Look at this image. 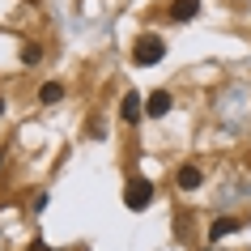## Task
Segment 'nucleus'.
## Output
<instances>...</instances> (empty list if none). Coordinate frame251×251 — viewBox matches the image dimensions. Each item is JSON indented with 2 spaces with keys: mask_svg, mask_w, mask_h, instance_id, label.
Listing matches in <instances>:
<instances>
[{
  "mask_svg": "<svg viewBox=\"0 0 251 251\" xmlns=\"http://www.w3.org/2000/svg\"><path fill=\"white\" fill-rule=\"evenodd\" d=\"M234 230H243V217H217V222L209 226V243H222V238L234 234Z\"/></svg>",
  "mask_w": 251,
  "mask_h": 251,
  "instance_id": "nucleus-4",
  "label": "nucleus"
},
{
  "mask_svg": "<svg viewBox=\"0 0 251 251\" xmlns=\"http://www.w3.org/2000/svg\"><path fill=\"white\" fill-rule=\"evenodd\" d=\"M0 162H4V153H0Z\"/></svg>",
  "mask_w": 251,
  "mask_h": 251,
  "instance_id": "nucleus-12",
  "label": "nucleus"
},
{
  "mask_svg": "<svg viewBox=\"0 0 251 251\" xmlns=\"http://www.w3.org/2000/svg\"><path fill=\"white\" fill-rule=\"evenodd\" d=\"M26 251H51V247H47V243H43V238H34V243H30Z\"/></svg>",
  "mask_w": 251,
  "mask_h": 251,
  "instance_id": "nucleus-10",
  "label": "nucleus"
},
{
  "mask_svg": "<svg viewBox=\"0 0 251 251\" xmlns=\"http://www.w3.org/2000/svg\"><path fill=\"white\" fill-rule=\"evenodd\" d=\"M119 115H124V124H136V119L145 115V102H141V94H124V102H119Z\"/></svg>",
  "mask_w": 251,
  "mask_h": 251,
  "instance_id": "nucleus-5",
  "label": "nucleus"
},
{
  "mask_svg": "<svg viewBox=\"0 0 251 251\" xmlns=\"http://www.w3.org/2000/svg\"><path fill=\"white\" fill-rule=\"evenodd\" d=\"M124 204H128L132 213H145L149 204H153V183H149V179H141V175H136V179H128V187H124Z\"/></svg>",
  "mask_w": 251,
  "mask_h": 251,
  "instance_id": "nucleus-2",
  "label": "nucleus"
},
{
  "mask_svg": "<svg viewBox=\"0 0 251 251\" xmlns=\"http://www.w3.org/2000/svg\"><path fill=\"white\" fill-rule=\"evenodd\" d=\"M200 13V0H175L171 4V22H192Z\"/></svg>",
  "mask_w": 251,
  "mask_h": 251,
  "instance_id": "nucleus-7",
  "label": "nucleus"
},
{
  "mask_svg": "<svg viewBox=\"0 0 251 251\" xmlns=\"http://www.w3.org/2000/svg\"><path fill=\"white\" fill-rule=\"evenodd\" d=\"M39 60H43V47H39V43H30L26 51H22V64H39Z\"/></svg>",
  "mask_w": 251,
  "mask_h": 251,
  "instance_id": "nucleus-9",
  "label": "nucleus"
},
{
  "mask_svg": "<svg viewBox=\"0 0 251 251\" xmlns=\"http://www.w3.org/2000/svg\"><path fill=\"white\" fill-rule=\"evenodd\" d=\"M60 98H64V85H60V81H43V90H39V102H60Z\"/></svg>",
  "mask_w": 251,
  "mask_h": 251,
  "instance_id": "nucleus-8",
  "label": "nucleus"
},
{
  "mask_svg": "<svg viewBox=\"0 0 251 251\" xmlns=\"http://www.w3.org/2000/svg\"><path fill=\"white\" fill-rule=\"evenodd\" d=\"M0 115H4V98H0Z\"/></svg>",
  "mask_w": 251,
  "mask_h": 251,
  "instance_id": "nucleus-11",
  "label": "nucleus"
},
{
  "mask_svg": "<svg viewBox=\"0 0 251 251\" xmlns=\"http://www.w3.org/2000/svg\"><path fill=\"white\" fill-rule=\"evenodd\" d=\"M175 183L183 187V192H196V187L204 183V175H200V166H179V175H175Z\"/></svg>",
  "mask_w": 251,
  "mask_h": 251,
  "instance_id": "nucleus-6",
  "label": "nucleus"
},
{
  "mask_svg": "<svg viewBox=\"0 0 251 251\" xmlns=\"http://www.w3.org/2000/svg\"><path fill=\"white\" fill-rule=\"evenodd\" d=\"M162 55H166V43L158 39V34H141L132 47V64L136 68H149V64H158Z\"/></svg>",
  "mask_w": 251,
  "mask_h": 251,
  "instance_id": "nucleus-1",
  "label": "nucleus"
},
{
  "mask_svg": "<svg viewBox=\"0 0 251 251\" xmlns=\"http://www.w3.org/2000/svg\"><path fill=\"white\" fill-rule=\"evenodd\" d=\"M171 102H175V98H171V94H166V90H153V94H149V98H145V115H153V119L171 115Z\"/></svg>",
  "mask_w": 251,
  "mask_h": 251,
  "instance_id": "nucleus-3",
  "label": "nucleus"
}]
</instances>
